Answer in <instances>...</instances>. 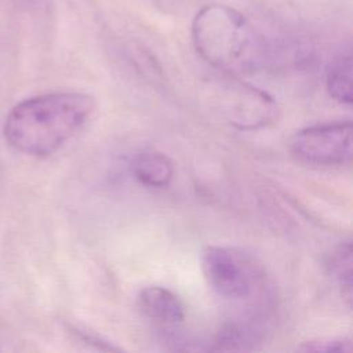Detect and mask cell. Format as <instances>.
Returning a JSON list of instances; mask_svg holds the SVG:
<instances>
[{"mask_svg":"<svg viewBox=\"0 0 353 353\" xmlns=\"http://www.w3.org/2000/svg\"><path fill=\"white\" fill-rule=\"evenodd\" d=\"M138 303L142 313L159 325L174 327L183 321L185 306L172 291L159 285L141 290Z\"/></svg>","mask_w":353,"mask_h":353,"instance_id":"obj_6","label":"cell"},{"mask_svg":"<svg viewBox=\"0 0 353 353\" xmlns=\"http://www.w3.org/2000/svg\"><path fill=\"white\" fill-rule=\"evenodd\" d=\"M192 40L200 57L228 74L255 70L263 57L261 37L239 11L208 4L194 17Z\"/></svg>","mask_w":353,"mask_h":353,"instance_id":"obj_2","label":"cell"},{"mask_svg":"<svg viewBox=\"0 0 353 353\" xmlns=\"http://www.w3.org/2000/svg\"><path fill=\"white\" fill-rule=\"evenodd\" d=\"M132 174L145 186L165 188L172 179L174 165L165 154L149 152L139 154L134 160Z\"/></svg>","mask_w":353,"mask_h":353,"instance_id":"obj_7","label":"cell"},{"mask_svg":"<svg viewBox=\"0 0 353 353\" xmlns=\"http://www.w3.org/2000/svg\"><path fill=\"white\" fill-rule=\"evenodd\" d=\"M291 149L299 160L309 164H349L352 160V121L306 127L294 135Z\"/></svg>","mask_w":353,"mask_h":353,"instance_id":"obj_4","label":"cell"},{"mask_svg":"<svg viewBox=\"0 0 353 353\" xmlns=\"http://www.w3.org/2000/svg\"><path fill=\"white\" fill-rule=\"evenodd\" d=\"M262 330L258 324L250 321H230L223 324L216 336L215 347L218 350H247L261 341Z\"/></svg>","mask_w":353,"mask_h":353,"instance_id":"obj_8","label":"cell"},{"mask_svg":"<svg viewBox=\"0 0 353 353\" xmlns=\"http://www.w3.org/2000/svg\"><path fill=\"white\" fill-rule=\"evenodd\" d=\"M201 269L208 285L219 296L233 301L250 298L259 280L254 261L232 247H205L201 252Z\"/></svg>","mask_w":353,"mask_h":353,"instance_id":"obj_3","label":"cell"},{"mask_svg":"<svg viewBox=\"0 0 353 353\" xmlns=\"http://www.w3.org/2000/svg\"><path fill=\"white\" fill-rule=\"evenodd\" d=\"M325 88L331 98L341 103H352V55L343 52L328 66Z\"/></svg>","mask_w":353,"mask_h":353,"instance_id":"obj_9","label":"cell"},{"mask_svg":"<svg viewBox=\"0 0 353 353\" xmlns=\"http://www.w3.org/2000/svg\"><path fill=\"white\" fill-rule=\"evenodd\" d=\"M94 108V98L83 92L33 97L10 110L4 123V137L18 152L48 156L85 124Z\"/></svg>","mask_w":353,"mask_h":353,"instance_id":"obj_1","label":"cell"},{"mask_svg":"<svg viewBox=\"0 0 353 353\" xmlns=\"http://www.w3.org/2000/svg\"><path fill=\"white\" fill-rule=\"evenodd\" d=\"M331 276L339 284L343 298L352 299V244H341L331 254L327 263Z\"/></svg>","mask_w":353,"mask_h":353,"instance_id":"obj_10","label":"cell"},{"mask_svg":"<svg viewBox=\"0 0 353 353\" xmlns=\"http://www.w3.org/2000/svg\"><path fill=\"white\" fill-rule=\"evenodd\" d=\"M302 352H350L352 342L346 338H327L319 341L305 342L302 346L298 347Z\"/></svg>","mask_w":353,"mask_h":353,"instance_id":"obj_11","label":"cell"},{"mask_svg":"<svg viewBox=\"0 0 353 353\" xmlns=\"http://www.w3.org/2000/svg\"><path fill=\"white\" fill-rule=\"evenodd\" d=\"M221 116L240 130H252L272 123L277 113L274 99L265 91L252 85L232 81L214 94Z\"/></svg>","mask_w":353,"mask_h":353,"instance_id":"obj_5","label":"cell"}]
</instances>
